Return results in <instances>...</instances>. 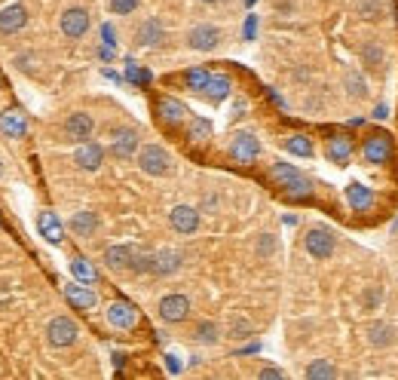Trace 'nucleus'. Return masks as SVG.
I'll return each mask as SVG.
<instances>
[{
    "label": "nucleus",
    "instance_id": "f257e3e1",
    "mask_svg": "<svg viewBox=\"0 0 398 380\" xmlns=\"http://www.w3.org/2000/svg\"><path fill=\"white\" fill-rule=\"evenodd\" d=\"M270 175H273V181H279V187H285V193H288L291 200H306V196L312 193V185L295 166H288V163H273Z\"/></svg>",
    "mask_w": 398,
    "mask_h": 380
},
{
    "label": "nucleus",
    "instance_id": "f03ea898",
    "mask_svg": "<svg viewBox=\"0 0 398 380\" xmlns=\"http://www.w3.org/2000/svg\"><path fill=\"white\" fill-rule=\"evenodd\" d=\"M138 169L145 175H150V178H162V175L172 172V156L160 144H145L138 150Z\"/></svg>",
    "mask_w": 398,
    "mask_h": 380
},
{
    "label": "nucleus",
    "instance_id": "7ed1b4c3",
    "mask_svg": "<svg viewBox=\"0 0 398 380\" xmlns=\"http://www.w3.org/2000/svg\"><path fill=\"white\" fill-rule=\"evenodd\" d=\"M77 334H80V329H77V322L71 316H55V319H49V325H47V340H49V346H55V350L74 346Z\"/></svg>",
    "mask_w": 398,
    "mask_h": 380
},
{
    "label": "nucleus",
    "instance_id": "20e7f679",
    "mask_svg": "<svg viewBox=\"0 0 398 380\" xmlns=\"http://www.w3.org/2000/svg\"><path fill=\"white\" fill-rule=\"evenodd\" d=\"M303 246H306V252H310V258L325 261V258H331V254H334L337 239H334V233H331L328 227H312V230L306 233Z\"/></svg>",
    "mask_w": 398,
    "mask_h": 380
},
{
    "label": "nucleus",
    "instance_id": "39448f33",
    "mask_svg": "<svg viewBox=\"0 0 398 380\" xmlns=\"http://www.w3.org/2000/svg\"><path fill=\"white\" fill-rule=\"evenodd\" d=\"M110 156H116V160H132L135 154H138V132L129 126H120L110 132Z\"/></svg>",
    "mask_w": 398,
    "mask_h": 380
},
{
    "label": "nucleus",
    "instance_id": "423d86ee",
    "mask_svg": "<svg viewBox=\"0 0 398 380\" xmlns=\"http://www.w3.org/2000/svg\"><path fill=\"white\" fill-rule=\"evenodd\" d=\"M62 34L71 37V40H77V37H83L89 31V12L83 10V6H71V10L62 12Z\"/></svg>",
    "mask_w": 398,
    "mask_h": 380
},
{
    "label": "nucleus",
    "instance_id": "0eeeda50",
    "mask_svg": "<svg viewBox=\"0 0 398 380\" xmlns=\"http://www.w3.org/2000/svg\"><path fill=\"white\" fill-rule=\"evenodd\" d=\"M160 316L166 322H184L190 316V298L187 294H166L160 300Z\"/></svg>",
    "mask_w": 398,
    "mask_h": 380
},
{
    "label": "nucleus",
    "instance_id": "6e6552de",
    "mask_svg": "<svg viewBox=\"0 0 398 380\" xmlns=\"http://www.w3.org/2000/svg\"><path fill=\"white\" fill-rule=\"evenodd\" d=\"M230 156L239 163H254L260 156V141L251 132H236L230 141Z\"/></svg>",
    "mask_w": 398,
    "mask_h": 380
},
{
    "label": "nucleus",
    "instance_id": "1a4fd4ad",
    "mask_svg": "<svg viewBox=\"0 0 398 380\" xmlns=\"http://www.w3.org/2000/svg\"><path fill=\"white\" fill-rule=\"evenodd\" d=\"M92 129H95L92 114H83V110H77V114H71L68 120H64V135L77 144L92 139Z\"/></svg>",
    "mask_w": 398,
    "mask_h": 380
},
{
    "label": "nucleus",
    "instance_id": "9d476101",
    "mask_svg": "<svg viewBox=\"0 0 398 380\" xmlns=\"http://www.w3.org/2000/svg\"><path fill=\"white\" fill-rule=\"evenodd\" d=\"M108 322L114 325V329H135L138 325V310H135L129 300H114V304H108Z\"/></svg>",
    "mask_w": 398,
    "mask_h": 380
},
{
    "label": "nucleus",
    "instance_id": "9b49d317",
    "mask_svg": "<svg viewBox=\"0 0 398 380\" xmlns=\"http://www.w3.org/2000/svg\"><path fill=\"white\" fill-rule=\"evenodd\" d=\"M364 160L374 163V166H383V163H389V156H393V139L389 135H368V141H364Z\"/></svg>",
    "mask_w": 398,
    "mask_h": 380
},
{
    "label": "nucleus",
    "instance_id": "f8f14e48",
    "mask_svg": "<svg viewBox=\"0 0 398 380\" xmlns=\"http://www.w3.org/2000/svg\"><path fill=\"white\" fill-rule=\"evenodd\" d=\"M221 43V31L214 25H197V28L187 34V47L197 52H212Z\"/></svg>",
    "mask_w": 398,
    "mask_h": 380
},
{
    "label": "nucleus",
    "instance_id": "ddd939ff",
    "mask_svg": "<svg viewBox=\"0 0 398 380\" xmlns=\"http://www.w3.org/2000/svg\"><path fill=\"white\" fill-rule=\"evenodd\" d=\"M64 298H68V304L74 307V310H92V307L99 304V294H95L86 283H80V279L64 285Z\"/></svg>",
    "mask_w": 398,
    "mask_h": 380
},
{
    "label": "nucleus",
    "instance_id": "4468645a",
    "mask_svg": "<svg viewBox=\"0 0 398 380\" xmlns=\"http://www.w3.org/2000/svg\"><path fill=\"white\" fill-rule=\"evenodd\" d=\"M169 224L175 233H193L199 227V212L193 206H175L169 212Z\"/></svg>",
    "mask_w": 398,
    "mask_h": 380
},
{
    "label": "nucleus",
    "instance_id": "2eb2a0df",
    "mask_svg": "<svg viewBox=\"0 0 398 380\" xmlns=\"http://www.w3.org/2000/svg\"><path fill=\"white\" fill-rule=\"evenodd\" d=\"M181 264H184V254L175 252V248H162V252H153L150 273H156V276H172V273L181 270Z\"/></svg>",
    "mask_w": 398,
    "mask_h": 380
},
{
    "label": "nucleus",
    "instance_id": "dca6fc26",
    "mask_svg": "<svg viewBox=\"0 0 398 380\" xmlns=\"http://www.w3.org/2000/svg\"><path fill=\"white\" fill-rule=\"evenodd\" d=\"M101 160H104V147H101V144L80 141V147H77V154H74V163L83 169V172H95V169L101 166Z\"/></svg>",
    "mask_w": 398,
    "mask_h": 380
},
{
    "label": "nucleus",
    "instance_id": "f3484780",
    "mask_svg": "<svg viewBox=\"0 0 398 380\" xmlns=\"http://www.w3.org/2000/svg\"><path fill=\"white\" fill-rule=\"evenodd\" d=\"M37 230H40V237L52 242V246H58V242L64 239V227L62 221H58L55 212H49V209H43L40 215H37Z\"/></svg>",
    "mask_w": 398,
    "mask_h": 380
},
{
    "label": "nucleus",
    "instance_id": "a211bd4d",
    "mask_svg": "<svg viewBox=\"0 0 398 380\" xmlns=\"http://www.w3.org/2000/svg\"><path fill=\"white\" fill-rule=\"evenodd\" d=\"M25 25H28V10H25L22 3H12L0 12V31H3V34H16Z\"/></svg>",
    "mask_w": 398,
    "mask_h": 380
},
{
    "label": "nucleus",
    "instance_id": "6ab92c4d",
    "mask_svg": "<svg viewBox=\"0 0 398 380\" xmlns=\"http://www.w3.org/2000/svg\"><path fill=\"white\" fill-rule=\"evenodd\" d=\"M156 114H160V120L169 123V126H178V123L187 120V108L178 98H160V102H156Z\"/></svg>",
    "mask_w": 398,
    "mask_h": 380
},
{
    "label": "nucleus",
    "instance_id": "aec40b11",
    "mask_svg": "<svg viewBox=\"0 0 398 380\" xmlns=\"http://www.w3.org/2000/svg\"><path fill=\"white\" fill-rule=\"evenodd\" d=\"M0 132L10 135V139H22L28 132V123H25L22 110H3L0 114Z\"/></svg>",
    "mask_w": 398,
    "mask_h": 380
},
{
    "label": "nucleus",
    "instance_id": "412c9836",
    "mask_svg": "<svg viewBox=\"0 0 398 380\" xmlns=\"http://www.w3.org/2000/svg\"><path fill=\"white\" fill-rule=\"evenodd\" d=\"M132 258H135V246H110L104 252V264L110 270H126V267H132Z\"/></svg>",
    "mask_w": 398,
    "mask_h": 380
},
{
    "label": "nucleus",
    "instance_id": "4be33fe9",
    "mask_svg": "<svg viewBox=\"0 0 398 380\" xmlns=\"http://www.w3.org/2000/svg\"><path fill=\"white\" fill-rule=\"evenodd\" d=\"M347 202L356 212H368L371 206H374V193H371V187L364 185H349L347 187Z\"/></svg>",
    "mask_w": 398,
    "mask_h": 380
},
{
    "label": "nucleus",
    "instance_id": "5701e85b",
    "mask_svg": "<svg viewBox=\"0 0 398 380\" xmlns=\"http://www.w3.org/2000/svg\"><path fill=\"white\" fill-rule=\"evenodd\" d=\"M71 230H74L77 237H92V233L99 230V215L95 212H77L74 218H71Z\"/></svg>",
    "mask_w": 398,
    "mask_h": 380
},
{
    "label": "nucleus",
    "instance_id": "b1692460",
    "mask_svg": "<svg viewBox=\"0 0 398 380\" xmlns=\"http://www.w3.org/2000/svg\"><path fill=\"white\" fill-rule=\"evenodd\" d=\"M230 89H233V83H230V77H224V74H212V80L206 83V98H212V102H224L227 95H230Z\"/></svg>",
    "mask_w": 398,
    "mask_h": 380
},
{
    "label": "nucleus",
    "instance_id": "393cba45",
    "mask_svg": "<svg viewBox=\"0 0 398 380\" xmlns=\"http://www.w3.org/2000/svg\"><path fill=\"white\" fill-rule=\"evenodd\" d=\"M331 163H347L352 156V141L347 135H337V139H328V147H325Z\"/></svg>",
    "mask_w": 398,
    "mask_h": 380
},
{
    "label": "nucleus",
    "instance_id": "a878e982",
    "mask_svg": "<svg viewBox=\"0 0 398 380\" xmlns=\"http://www.w3.org/2000/svg\"><path fill=\"white\" fill-rule=\"evenodd\" d=\"M358 56H362V62L368 64V71H383V62H386V52H383L380 43L368 40L362 49H358Z\"/></svg>",
    "mask_w": 398,
    "mask_h": 380
},
{
    "label": "nucleus",
    "instance_id": "bb28decb",
    "mask_svg": "<svg viewBox=\"0 0 398 380\" xmlns=\"http://www.w3.org/2000/svg\"><path fill=\"white\" fill-rule=\"evenodd\" d=\"M135 40H138L141 47H156V43L162 40V25L156 22V19H147V22L135 31Z\"/></svg>",
    "mask_w": 398,
    "mask_h": 380
},
{
    "label": "nucleus",
    "instance_id": "cd10ccee",
    "mask_svg": "<svg viewBox=\"0 0 398 380\" xmlns=\"http://www.w3.org/2000/svg\"><path fill=\"white\" fill-rule=\"evenodd\" d=\"M395 340V329L389 322H374L368 325V344L371 346H389Z\"/></svg>",
    "mask_w": 398,
    "mask_h": 380
},
{
    "label": "nucleus",
    "instance_id": "c85d7f7f",
    "mask_svg": "<svg viewBox=\"0 0 398 380\" xmlns=\"http://www.w3.org/2000/svg\"><path fill=\"white\" fill-rule=\"evenodd\" d=\"M187 139L193 144L208 141L212 139V123H208L206 117H190V120H187Z\"/></svg>",
    "mask_w": 398,
    "mask_h": 380
},
{
    "label": "nucleus",
    "instance_id": "c756f323",
    "mask_svg": "<svg viewBox=\"0 0 398 380\" xmlns=\"http://www.w3.org/2000/svg\"><path fill=\"white\" fill-rule=\"evenodd\" d=\"M71 273H74V279H80V283H86V285L99 283V270H95L92 261H86V258H74V261H71Z\"/></svg>",
    "mask_w": 398,
    "mask_h": 380
},
{
    "label": "nucleus",
    "instance_id": "7c9ffc66",
    "mask_svg": "<svg viewBox=\"0 0 398 380\" xmlns=\"http://www.w3.org/2000/svg\"><path fill=\"white\" fill-rule=\"evenodd\" d=\"M306 377L310 380H331V377H337V368L328 359H316V362L306 365Z\"/></svg>",
    "mask_w": 398,
    "mask_h": 380
},
{
    "label": "nucleus",
    "instance_id": "2f4dec72",
    "mask_svg": "<svg viewBox=\"0 0 398 380\" xmlns=\"http://www.w3.org/2000/svg\"><path fill=\"white\" fill-rule=\"evenodd\" d=\"M285 150L295 156H312V141L306 135H288L285 139Z\"/></svg>",
    "mask_w": 398,
    "mask_h": 380
},
{
    "label": "nucleus",
    "instance_id": "473e14b6",
    "mask_svg": "<svg viewBox=\"0 0 398 380\" xmlns=\"http://www.w3.org/2000/svg\"><path fill=\"white\" fill-rule=\"evenodd\" d=\"M184 80H187V86H190L193 93H202V89H206V83L212 80V74H208L206 68H190L184 74Z\"/></svg>",
    "mask_w": 398,
    "mask_h": 380
},
{
    "label": "nucleus",
    "instance_id": "72a5a7b5",
    "mask_svg": "<svg viewBox=\"0 0 398 380\" xmlns=\"http://www.w3.org/2000/svg\"><path fill=\"white\" fill-rule=\"evenodd\" d=\"M358 300H362L364 310H377V307H380V300H383V288L380 285H368L362 294H358Z\"/></svg>",
    "mask_w": 398,
    "mask_h": 380
},
{
    "label": "nucleus",
    "instance_id": "f704fd0d",
    "mask_svg": "<svg viewBox=\"0 0 398 380\" xmlns=\"http://www.w3.org/2000/svg\"><path fill=\"white\" fill-rule=\"evenodd\" d=\"M358 16L374 22V19L383 16V3H380V0H358Z\"/></svg>",
    "mask_w": 398,
    "mask_h": 380
},
{
    "label": "nucleus",
    "instance_id": "c9c22d12",
    "mask_svg": "<svg viewBox=\"0 0 398 380\" xmlns=\"http://www.w3.org/2000/svg\"><path fill=\"white\" fill-rule=\"evenodd\" d=\"M218 337H221V334H218V325H214V322H199L197 325V340H199V344H218Z\"/></svg>",
    "mask_w": 398,
    "mask_h": 380
},
{
    "label": "nucleus",
    "instance_id": "e433bc0d",
    "mask_svg": "<svg viewBox=\"0 0 398 380\" xmlns=\"http://www.w3.org/2000/svg\"><path fill=\"white\" fill-rule=\"evenodd\" d=\"M141 0H110V12L114 16H129V12L138 10Z\"/></svg>",
    "mask_w": 398,
    "mask_h": 380
},
{
    "label": "nucleus",
    "instance_id": "4c0bfd02",
    "mask_svg": "<svg viewBox=\"0 0 398 380\" xmlns=\"http://www.w3.org/2000/svg\"><path fill=\"white\" fill-rule=\"evenodd\" d=\"M126 77H129V80H132V83H141V86H147V83H150V74H147L145 68H138V64H135V62H129Z\"/></svg>",
    "mask_w": 398,
    "mask_h": 380
},
{
    "label": "nucleus",
    "instance_id": "58836bf2",
    "mask_svg": "<svg viewBox=\"0 0 398 380\" xmlns=\"http://www.w3.org/2000/svg\"><path fill=\"white\" fill-rule=\"evenodd\" d=\"M347 86H349V95L352 98H364V95H368V86H364V80H362V77H356V74L347 77Z\"/></svg>",
    "mask_w": 398,
    "mask_h": 380
},
{
    "label": "nucleus",
    "instance_id": "ea45409f",
    "mask_svg": "<svg viewBox=\"0 0 398 380\" xmlns=\"http://www.w3.org/2000/svg\"><path fill=\"white\" fill-rule=\"evenodd\" d=\"M273 252H276V237H270V233H264V237L258 239V254H260V258H270Z\"/></svg>",
    "mask_w": 398,
    "mask_h": 380
},
{
    "label": "nucleus",
    "instance_id": "a19ab883",
    "mask_svg": "<svg viewBox=\"0 0 398 380\" xmlns=\"http://www.w3.org/2000/svg\"><path fill=\"white\" fill-rule=\"evenodd\" d=\"M251 334V325L245 319H233L230 322V337H249Z\"/></svg>",
    "mask_w": 398,
    "mask_h": 380
},
{
    "label": "nucleus",
    "instance_id": "79ce46f5",
    "mask_svg": "<svg viewBox=\"0 0 398 380\" xmlns=\"http://www.w3.org/2000/svg\"><path fill=\"white\" fill-rule=\"evenodd\" d=\"M260 380H282L285 377V371L282 368H260Z\"/></svg>",
    "mask_w": 398,
    "mask_h": 380
},
{
    "label": "nucleus",
    "instance_id": "37998d69",
    "mask_svg": "<svg viewBox=\"0 0 398 380\" xmlns=\"http://www.w3.org/2000/svg\"><path fill=\"white\" fill-rule=\"evenodd\" d=\"M101 37H104V47H114V43H116V34H114L110 25H104V28H101Z\"/></svg>",
    "mask_w": 398,
    "mask_h": 380
},
{
    "label": "nucleus",
    "instance_id": "c03bdc74",
    "mask_svg": "<svg viewBox=\"0 0 398 380\" xmlns=\"http://www.w3.org/2000/svg\"><path fill=\"white\" fill-rule=\"evenodd\" d=\"M245 108H249V104H245V98H236V102H233V120H236V117H245Z\"/></svg>",
    "mask_w": 398,
    "mask_h": 380
},
{
    "label": "nucleus",
    "instance_id": "a18cd8bd",
    "mask_svg": "<svg viewBox=\"0 0 398 380\" xmlns=\"http://www.w3.org/2000/svg\"><path fill=\"white\" fill-rule=\"evenodd\" d=\"M374 117H377V120H386V117H389V108H386V104H377V108H374Z\"/></svg>",
    "mask_w": 398,
    "mask_h": 380
},
{
    "label": "nucleus",
    "instance_id": "49530a36",
    "mask_svg": "<svg viewBox=\"0 0 398 380\" xmlns=\"http://www.w3.org/2000/svg\"><path fill=\"white\" fill-rule=\"evenodd\" d=\"M166 359H169V371H178V368H181L178 359H175V356H166Z\"/></svg>",
    "mask_w": 398,
    "mask_h": 380
},
{
    "label": "nucleus",
    "instance_id": "de8ad7c7",
    "mask_svg": "<svg viewBox=\"0 0 398 380\" xmlns=\"http://www.w3.org/2000/svg\"><path fill=\"white\" fill-rule=\"evenodd\" d=\"M254 34V16L249 19V25H245V37H251Z\"/></svg>",
    "mask_w": 398,
    "mask_h": 380
},
{
    "label": "nucleus",
    "instance_id": "09e8293b",
    "mask_svg": "<svg viewBox=\"0 0 398 380\" xmlns=\"http://www.w3.org/2000/svg\"><path fill=\"white\" fill-rule=\"evenodd\" d=\"M202 3H218V0H202Z\"/></svg>",
    "mask_w": 398,
    "mask_h": 380
},
{
    "label": "nucleus",
    "instance_id": "8fccbe9b",
    "mask_svg": "<svg viewBox=\"0 0 398 380\" xmlns=\"http://www.w3.org/2000/svg\"><path fill=\"white\" fill-rule=\"evenodd\" d=\"M0 175H3V166H0Z\"/></svg>",
    "mask_w": 398,
    "mask_h": 380
},
{
    "label": "nucleus",
    "instance_id": "3c124183",
    "mask_svg": "<svg viewBox=\"0 0 398 380\" xmlns=\"http://www.w3.org/2000/svg\"><path fill=\"white\" fill-rule=\"evenodd\" d=\"M249 3H254V0H249Z\"/></svg>",
    "mask_w": 398,
    "mask_h": 380
}]
</instances>
